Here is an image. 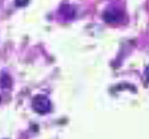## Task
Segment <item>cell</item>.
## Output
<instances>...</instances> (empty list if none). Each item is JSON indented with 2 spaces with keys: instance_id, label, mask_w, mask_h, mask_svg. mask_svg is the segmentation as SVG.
<instances>
[{
  "instance_id": "8992f818",
  "label": "cell",
  "mask_w": 149,
  "mask_h": 139,
  "mask_svg": "<svg viewBox=\"0 0 149 139\" xmlns=\"http://www.w3.org/2000/svg\"><path fill=\"white\" fill-rule=\"evenodd\" d=\"M1 98L0 97V103H1Z\"/></svg>"
},
{
  "instance_id": "6da1fadb",
  "label": "cell",
  "mask_w": 149,
  "mask_h": 139,
  "mask_svg": "<svg viewBox=\"0 0 149 139\" xmlns=\"http://www.w3.org/2000/svg\"><path fill=\"white\" fill-rule=\"evenodd\" d=\"M32 107L36 113L40 114H45L50 112L52 103L47 96L38 95L33 98Z\"/></svg>"
},
{
  "instance_id": "5b68a950",
  "label": "cell",
  "mask_w": 149,
  "mask_h": 139,
  "mask_svg": "<svg viewBox=\"0 0 149 139\" xmlns=\"http://www.w3.org/2000/svg\"><path fill=\"white\" fill-rule=\"evenodd\" d=\"M144 76L148 82H149V65L146 68L144 71Z\"/></svg>"
},
{
  "instance_id": "7a4b0ae2",
  "label": "cell",
  "mask_w": 149,
  "mask_h": 139,
  "mask_svg": "<svg viewBox=\"0 0 149 139\" xmlns=\"http://www.w3.org/2000/svg\"><path fill=\"white\" fill-rule=\"evenodd\" d=\"M123 14L115 8L109 9L106 11L104 14L105 21L108 23L115 24L121 21L123 19Z\"/></svg>"
},
{
  "instance_id": "3957f363",
  "label": "cell",
  "mask_w": 149,
  "mask_h": 139,
  "mask_svg": "<svg viewBox=\"0 0 149 139\" xmlns=\"http://www.w3.org/2000/svg\"><path fill=\"white\" fill-rule=\"evenodd\" d=\"M60 12L62 15H63L64 17H65L67 18H70L74 15L73 14L74 10H72V8L71 7H70L68 5L63 6L61 7Z\"/></svg>"
},
{
  "instance_id": "277c9868",
  "label": "cell",
  "mask_w": 149,
  "mask_h": 139,
  "mask_svg": "<svg viewBox=\"0 0 149 139\" xmlns=\"http://www.w3.org/2000/svg\"><path fill=\"white\" fill-rule=\"evenodd\" d=\"M29 4V0H15V4L18 7H25Z\"/></svg>"
}]
</instances>
